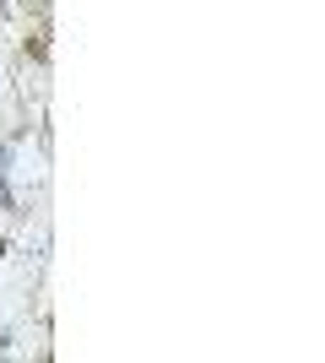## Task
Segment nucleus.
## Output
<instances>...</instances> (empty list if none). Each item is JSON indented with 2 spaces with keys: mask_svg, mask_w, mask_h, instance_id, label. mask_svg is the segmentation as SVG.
Listing matches in <instances>:
<instances>
[{
  "mask_svg": "<svg viewBox=\"0 0 325 363\" xmlns=\"http://www.w3.org/2000/svg\"><path fill=\"white\" fill-rule=\"evenodd\" d=\"M6 250H11V244H6V233H0V255H6Z\"/></svg>",
  "mask_w": 325,
  "mask_h": 363,
  "instance_id": "1",
  "label": "nucleus"
}]
</instances>
